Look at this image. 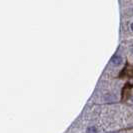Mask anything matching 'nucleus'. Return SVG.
<instances>
[{
    "label": "nucleus",
    "instance_id": "7ed1b4c3",
    "mask_svg": "<svg viewBox=\"0 0 133 133\" xmlns=\"http://www.w3.org/2000/svg\"><path fill=\"white\" fill-rule=\"evenodd\" d=\"M131 30H132V31H133V23H132V24H131Z\"/></svg>",
    "mask_w": 133,
    "mask_h": 133
},
{
    "label": "nucleus",
    "instance_id": "f257e3e1",
    "mask_svg": "<svg viewBox=\"0 0 133 133\" xmlns=\"http://www.w3.org/2000/svg\"><path fill=\"white\" fill-rule=\"evenodd\" d=\"M111 62H112L113 64H115V65H120V64L122 63V58H121L120 56H118V55H115V56L112 57Z\"/></svg>",
    "mask_w": 133,
    "mask_h": 133
},
{
    "label": "nucleus",
    "instance_id": "f03ea898",
    "mask_svg": "<svg viewBox=\"0 0 133 133\" xmlns=\"http://www.w3.org/2000/svg\"><path fill=\"white\" fill-rule=\"evenodd\" d=\"M87 133H98V132H97V129H96L95 127L91 126L87 128Z\"/></svg>",
    "mask_w": 133,
    "mask_h": 133
}]
</instances>
